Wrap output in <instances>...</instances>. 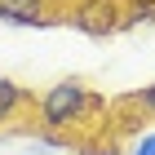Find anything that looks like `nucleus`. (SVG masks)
<instances>
[{"instance_id":"nucleus-5","label":"nucleus","mask_w":155,"mask_h":155,"mask_svg":"<svg viewBox=\"0 0 155 155\" xmlns=\"http://www.w3.org/2000/svg\"><path fill=\"white\" fill-rule=\"evenodd\" d=\"M155 22V0H124V27H151Z\"/></svg>"},{"instance_id":"nucleus-3","label":"nucleus","mask_w":155,"mask_h":155,"mask_svg":"<svg viewBox=\"0 0 155 155\" xmlns=\"http://www.w3.org/2000/svg\"><path fill=\"white\" fill-rule=\"evenodd\" d=\"M0 22L18 31H40L58 22V13H53V0H0Z\"/></svg>"},{"instance_id":"nucleus-1","label":"nucleus","mask_w":155,"mask_h":155,"mask_svg":"<svg viewBox=\"0 0 155 155\" xmlns=\"http://www.w3.org/2000/svg\"><path fill=\"white\" fill-rule=\"evenodd\" d=\"M102 93H93L84 80H75V75H67V80L49 84L45 93L36 97V124L49 133H71L80 129V124H89L93 115H102Z\"/></svg>"},{"instance_id":"nucleus-2","label":"nucleus","mask_w":155,"mask_h":155,"mask_svg":"<svg viewBox=\"0 0 155 155\" xmlns=\"http://www.w3.org/2000/svg\"><path fill=\"white\" fill-rule=\"evenodd\" d=\"M67 22L80 36L107 40L115 31H124V0H71L67 5Z\"/></svg>"},{"instance_id":"nucleus-7","label":"nucleus","mask_w":155,"mask_h":155,"mask_svg":"<svg viewBox=\"0 0 155 155\" xmlns=\"http://www.w3.org/2000/svg\"><path fill=\"white\" fill-rule=\"evenodd\" d=\"M133 102H137V107H142L146 115H155V80H151V84H142V93L133 97Z\"/></svg>"},{"instance_id":"nucleus-4","label":"nucleus","mask_w":155,"mask_h":155,"mask_svg":"<svg viewBox=\"0 0 155 155\" xmlns=\"http://www.w3.org/2000/svg\"><path fill=\"white\" fill-rule=\"evenodd\" d=\"M27 111H31V93H27L18 80L0 75V129H9L13 120H22Z\"/></svg>"},{"instance_id":"nucleus-6","label":"nucleus","mask_w":155,"mask_h":155,"mask_svg":"<svg viewBox=\"0 0 155 155\" xmlns=\"http://www.w3.org/2000/svg\"><path fill=\"white\" fill-rule=\"evenodd\" d=\"M129 155H155V129H142L137 137H133Z\"/></svg>"}]
</instances>
